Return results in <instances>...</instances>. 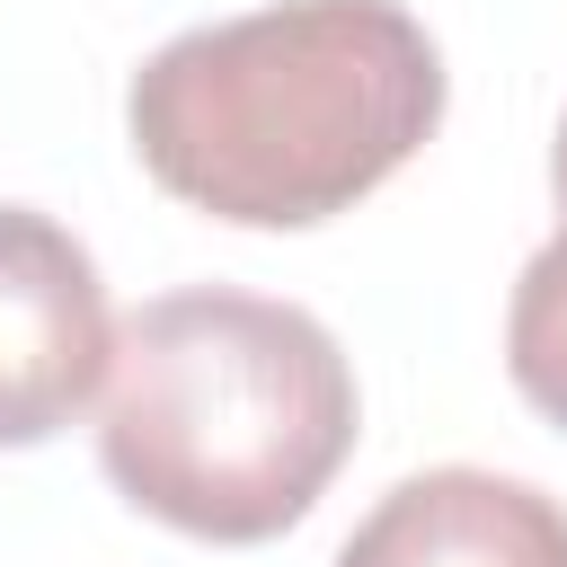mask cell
<instances>
[{"instance_id": "3957f363", "label": "cell", "mask_w": 567, "mask_h": 567, "mask_svg": "<svg viewBox=\"0 0 567 567\" xmlns=\"http://www.w3.org/2000/svg\"><path fill=\"white\" fill-rule=\"evenodd\" d=\"M106 354L115 319L89 248L35 204H0V452L62 434L97 399Z\"/></svg>"}, {"instance_id": "6da1fadb", "label": "cell", "mask_w": 567, "mask_h": 567, "mask_svg": "<svg viewBox=\"0 0 567 567\" xmlns=\"http://www.w3.org/2000/svg\"><path fill=\"white\" fill-rule=\"evenodd\" d=\"M443 124V53L399 0H275L168 35L124 133L159 195L239 221L310 230L363 204Z\"/></svg>"}, {"instance_id": "5b68a950", "label": "cell", "mask_w": 567, "mask_h": 567, "mask_svg": "<svg viewBox=\"0 0 567 567\" xmlns=\"http://www.w3.org/2000/svg\"><path fill=\"white\" fill-rule=\"evenodd\" d=\"M505 372L514 390L567 425V221L532 248V266L514 275V310H505Z\"/></svg>"}, {"instance_id": "277c9868", "label": "cell", "mask_w": 567, "mask_h": 567, "mask_svg": "<svg viewBox=\"0 0 567 567\" xmlns=\"http://www.w3.org/2000/svg\"><path fill=\"white\" fill-rule=\"evenodd\" d=\"M337 567H567V505L461 461L416 470L346 532Z\"/></svg>"}, {"instance_id": "7a4b0ae2", "label": "cell", "mask_w": 567, "mask_h": 567, "mask_svg": "<svg viewBox=\"0 0 567 567\" xmlns=\"http://www.w3.org/2000/svg\"><path fill=\"white\" fill-rule=\"evenodd\" d=\"M346 452L354 363L301 301L186 284L115 328L97 461L168 532L275 540L328 496Z\"/></svg>"}, {"instance_id": "8992f818", "label": "cell", "mask_w": 567, "mask_h": 567, "mask_svg": "<svg viewBox=\"0 0 567 567\" xmlns=\"http://www.w3.org/2000/svg\"><path fill=\"white\" fill-rule=\"evenodd\" d=\"M549 186H558V213H567V124H558V151H549Z\"/></svg>"}]
</instances>
